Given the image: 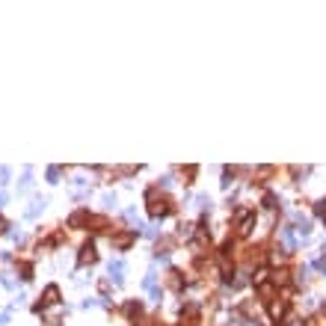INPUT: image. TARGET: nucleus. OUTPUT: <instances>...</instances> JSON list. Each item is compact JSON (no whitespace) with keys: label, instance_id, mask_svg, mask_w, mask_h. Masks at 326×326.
Segmentation results:
<instances>
[{"label":"nucleus","instance_id":"nucleus-1","mask_svg":"<svg viewBox=\"0 0 326 326\" xmlns=\"http://www.w3.org/2000/svg\"><path fill=\"white\" fill-rule=\"evenodd\" d=\"M145 199H148V214H151L154 220H157V217H166V214H172V208H175L169 199H160V202H157V187H151V190L145 193Z\"/></svg>","mask_w":326,"mask_h":326},{"label":"nucleus","instance_id":"nucleus-2","mask_svg":"<svg viewBox=\"0 0 326 326\" xmlns=\"http://www.w3.org/2000/svg\"><path fill=\"white\" fill-rule=\"evenodd\" d=\"M134 237H137V229H125V232L113 234V237H110V243H113L116 249H128V246L134 243Z\"/></svg>","mask_w":326,"mask_h":326},{"label":"nucleus","instance_id":"nucleus-3","mask_svg":"<svg viewBox=\"0 0 326 326\" xmlns=\"http://www.w3.org/2000/svg\"><path fill=\"white\" fill-rule=\"evenodd\" d=\"M267 312H270V318L273 321H285V315H288V300H273L270 306H267Z\"/></svg>","mask_w":326,"mask_h":326},{"label":"nucleus","instance_id":"nucleus-4","mask_svg":"<svg viewBox=\"0 0 326 326\" xmlns=\"http://www.w3.org/2000/svg\"><path fill=\"white\" fill-rule=\"evenodd\" d=\"M56 303H59V288H56V285H47V288H45V294H42L39 312H42V306H56Z\"/></svg>","mask_w":326,"mask_h":326},{"label":"nucleus","instance_id":"nucleus-5","mask_svg":"<svg viewBox=\"0 0 326 326\" xmlns=\"http://www.w3.org/2000/svg\"><path fill=\"white\" fill-rule=\"evenodd\" d=\"M86 223H89V211H83V208L68 217V226H71V229H80V226H86Z\"/></svg>","mask_w":326,"mask_h":326},{"label":"nucleus","instance_id":"nucleus-6","mask_svg":"<svg viewBox=\"0 0 326 326\" xmlns=\"http://www.w3.org/2000/svg\"><path fill=\"white\" fill-rule=\"evenodd\" d=\"M77 261H80V264H95V261H98V252H95V246H92V243H86V246L80 249V258H77Z\"/></svg>","mask_w":326,"mask_h":326},{"label":"nucleus","instance_id":"nucleus-7","mask_svg":"<svg viewBox=\"0 0 326 326\" xmlns=\"http://www.w3.org/2000/svg\"><path fill=\"white\" fill-rule=\"evenodd\" d=\"M258 297H264L267 303H273V300H276V285H270V282L258 285Z\"/></svg>","mask_w":326,"mask_h":326},{"label":"nucleus","instance_id":"nucleus-8","mask_svg":"<svg viewBox=\"0 0 326 326\" xmlns=\"http://www.w3.org/2000/svg\"><path fill=\"white\" fill-rule=\"evenodd\" d=\"M122 273H125V264H122V261H113V264H110V276H113V282H122V279H125Z\"/></svg>","mask_w":326,"mask_h":326},{"label":"nucleus","instance_id":"nucleus-9","mask_svg":"<svg viewBox=\"0 0 326 326\" xmlns=\"http://www.w3.org/2000/svg\"><path fill=\"white\" fill-rule=\"evenodd\" d=\"M125 315H128V318H140V315H142V306H140L137 300H131V303H125Z\"/></svg>","mask_w":326,"mask_h":326},{"label":"nucleus","instance_id":"nucleus-10","mask_svg":"<svg viewBox=\"0 0 326 326\" xmlns=\"http://www.w3.org/2000/svg\"><path fill=\"white\" fill-rule=\"evenodd\" d=\"M252 226H255V217L249 214V217H246V220L240 223V229H237V234H243V237H246V234H252Z\"/></svg>","mask_w":326,"mask_h":326},{"label":"nucleus","instance_id":"nucleus-11","mask_svg":"<svg viewBox=\"0 0 326 326\" xmlns=\"http://www.w3.org/2000/svg\"><path fill=\"white\" fill-rule=\"evenodd\" d=\"M166 285L178 291V288H181V273H178V270H172V273H169V279H166Z\"/></svg>","mask_w":326,"mask_h":326},{"label":"nucleus","instance_id":"nucleus-12","mask_svg":"<svg viewBox=\"0 0 326 326\" xmlns=\"http://www.w3.org/2000/svg\"><path fill=\"white\" fill-rule=\"evenodd\" d=\"M196 172H199L196 166H187V169H181V178H184V184H190V181L196 178Z\"/></svg>","mask_w":326,"mask_h":326},{"label":"nucleus","instance_id":"nucleus-13","mask_svg":"<svg viewBox=\"0 0 326 326\" xmlns=\"http://www.w3.org/2000/svg\"><path fill=\"white\" fill-rule=\"evenodd\" d=\"M18 270H21V279H33V267L30 264H18Z\"/></svg>","mask_w":326,"mask_h":326},{"label":"nucleus","instance_id":"nucleus-14","mask_svg":"<svg viewBox=\"0 0 326 326\" xmlns=\"http://www.w3.org/2000/svg\"><path fill=\"white\" fill-rule=\"evenodd\" d=\"M59 172H62L59 166H50V169H47V178H50V181H56V178H59Z\"/></svg>","mask_w":326,"mask_h":326},{"label":"nucleus","instance_id":"nucleus-15","mask_svg":"<svg viewBox=\"0 0 326 326\" xmlns=\"http://www.w3.org/2000/svg\"><path fill=\"white\" fill-rule=\"evenodd\" d=\"M270 175H273V166H261L258 169V178H270Z\"/></svg>","mask_w":326,"mask_h":326},{"label":"nucleus","instance_id":"nucleus-16","mask_svg":"<svg viewBox=\"0 0 326 326\" xmlns=\"http://www.w3.org/2000/svg\"><path fill=\"white\" fill-rule=\"evenodd\" d=\"M276 202H279V199H276L273 193H267V196H264V205H267V208H276Z\"/></svg>","mask_w":326,"mask_h":326},{"label":"nucleus","instance_id":"nucleus-17","mask_svg":"<svg viewBox=\"0 0 326 326\" xmlns=\"http://www.w3.org/2000/svg\"><path fill=\"white\" fill-rule=\"evenodd\" d=\"M3 232H6V223H3V220H0V234H3Z\"/></svg>","mask_w":326,"mask_h":326}]
</instances>
